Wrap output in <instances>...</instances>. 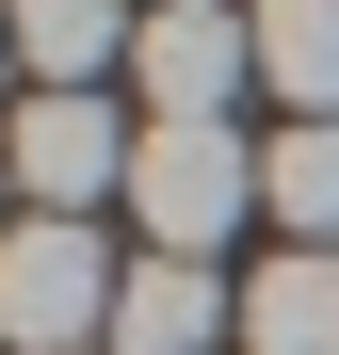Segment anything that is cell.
I'll list each match as a JSON object with an SVG mask.
<instances>
[{
	"mask_svg": "<svg viewBox=\"0 0 339 355\" xmlns=\"http://www.w3.org/2000/svg\"><path fill=\"white\" fill-rule=\"evenodd\" d=\"M113 291H130V259L97 226H49V210L0 226V339L17 355H113Z\"/></svg>",
	"mask_w": 339,
	"mask_h": 355,
	"instance_id": "obj_1",
	"label": "cell"
},
{
	"mask_svg": "<svg viewBox=\"0 0 339 355\" xmlns=\"http://www.w3.org/2000/svg\"><path fill=\"white\" fill-rule=\"evenodd\" d=\"M0 162H17V194H33L49 226H81L97 194H130L146 113H113V97H17V113H0Z\"/></svg>",
	"mask_w": 339,
	"mask_h": 355,
	"instance_id": "obj_2",
	"label": "cell"
},
{
	"mask_svg": "<svg viewBox=\"0 0 339 355\" xmlns=\"http://www.w3.org/2000/svg\"><path fill=\"white\" fill-rule=\"evenodd\" d=\"M130 81H146V130H226V97L259 81V17L243 0H146Z\"/></svg>",
	"mask_w": 339,
	"mask_h": 355,
	"instance_id": "obj_3",
	"label": "cell"
},
{
	"mask_svg": "<svg viewBox=\"0 0 339 355\" xmlns=\"http://www.w3.org/2000/svg\"><path fill=\"white\" fill-rule=\"evenodd\" d=\"M130 210H146V259H210L226 226L259 210V146H243V130H146Z\"/></svg>",
	"mask_w": 339,
	"mask_h": 355,
	"instance_id": "obj_4",
	"label": "cell"
},
{
	"mask_svg": "<svg viewBox=\"0 0 339 355\" xmlns=\"http://www.w3.org/2000/svg\"><path fill=\"white\" fill-rule=\"evenodd\" d=\"M0 33H17L33 97H97V65L146 49V0H0Z\"/></svg>",
	"mask_w": 339,
	"mask_h": 355,
	"instance_id": "obj_5",
	"label": "cell"
},
{
	"mask_svg": "<svg viewBox=\"0 0 339 355\" xmlns=\"http://www.w3.org/2000/svg\"><path fill=\"white\" fill-rule=\"evenodd\" d=\"M243 339V307H226L210 259H130V291H113V355H210Z\"/></svg>",
	"mask_w": 339,
	"mask_h": 355,
	"instance_id": "obj_6",
	"label": "cell"
},
{
	"mask_svg": "<svg viewBox=\"0 0 339 355\" xmlns=\"http://www.w3.org/2000/svg\"><path fill=\"white\" fill-rule=\"evenodd\" d=\"M243 355H339V243H291L243 275Z\"/></svg>",
	"mask_w": 339,
	"mask_h": 355,
	"instance_id": "obj_7",
	"label": "cell"
},
{
	"mask_svg": "<svg viewBox=\"0 0 339 355\" xmlns=\"http://www.w3.org/2000/svg\"><path fill=\"white\" fill-rule=\"evenodd\" d=\"M259 210L291 226V243H339V113H291V130L259 146Z\"/></svg>",
	"mask_w": 339,
	"mask_h": 355,
	"instance_id": "obj_8",
	"label": "cell"
},
{
	"mask_svg": "<svg viewBox=\"0 0 339 355\" xmlns=\"http://www.w3.org/2000/svg\"><path fill=\"white\" fill-rule=\"evenodd\" d=\"M259 17V81L291 113H339V0H243Z\"/></svg>",
	"mask_w": 339,
	"mask_h": 355,
	"instance_id": "obj_9",
	"label": "cell"
},
{
	"mask_svg": "<svg viewBox=\"0 0 339 355\" xmlns=\"http://www.w3.org/2000/svg\"><path fill=\"white\" fill-rule=\"evenodd\" d=\"M0 81H17V33H0Z\"/></svg>",
	"mask_w": 339,
	"mask_h": 355,
	"instance_id": "obj_10",
	"label": "cell"
}]
</instances>
